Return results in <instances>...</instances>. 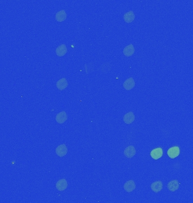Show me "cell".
Masks as SVG:
<instances>
[{
  "label": "cell",
  "instance_id": "obj_12",
  "mask_svg": "<svg viewBox=\"0 0 193 203\" xmlns=\"http://www.w3.org/2000/svg\"><path fill=\"white\" fill-rule=\"evenodd\" d=\"M67 52V48L64 44H62L58 46L56 50V53L58 56H64Z\"/></svg>",
  "mask_w": 193,
  "mask_h": 203
},
{
  "label": "cell",
  "instance_id": "obj_1",
  "mask_svg": "<svg viewBox=\"0 0 193 203\" xmlns=\"http://www.w3.org/2000/svg\"><path fill=\"white\" fill-rule=\"evenodd\" d=\"M56 155L59 157H63L67 155L68 152V149L65 144H62L58 146L56 148Z\"/></svg>",
  "mask_w": 193,
  "mask_h": 203
},
{
  "label": "cell",
  "instance_id": "obj_7",
  "mask_svg": "<svg viewBox=\"0 0 193 203\" xmlns=\"http://www.w3.org/2000/svg\"><path fill=\"white\" fill-rule=\"evenodd\" d=\"M179 187H180V183L176 179L170 181L167 184V188L171 192L177 191L179 188Z\"/></svg>",
  "mask_w": 193,
  "mask_h": 203
},
{
  "label": "cell",
  "instance_id": "obj_11",
  "mask_svg": "<svg viewBox=\"0 0 193 203\" xmlns=\"http://www.w3.org/2000/svg\"><path fill=\"white\" fill-rule=\"evenodd\" d=\"M67 115L65 111H62L58 113L56 116V121L59 123H64V122L67 120Z\"/></svg>",
  "mask_w": 193,
  "mask_h": 203
},
{
  "label": "cell",
  "instance_id": "obj_10",
  "mask_svg": "<svg viewBox=\"0 0 193 203\" xmlns=\"http://www.w3.org/2000/svg\"><path fill=\"white\" fill-rule=\"evenodd\" d=\"M135 120V116L133 112H129L123 117V121L126 124H130Z\"/></svg>",
  "mask_w": 193,
  "mask_h": 203
},
{
  "label": "cell",
  "instance_id": "obj_8",
  "mask_svg": "<svg viewBox=\"0 0 193 203\" xmlns=\"http://www.w3.org/2000/svg\"><path fill=\"white\" fill-rule=\"evenodd\" d=\"M135 86V81L132 77H130L125 81L123 83V86L125 90H130Z\"/></svg>",
  "mask_w": 193,
  "mask_h": 203
},
{
  "label": "cell",
  "instance_id": "obj_6",
  "mask_svg": "<svg viewBox=\"0 0 193 203\" xmlns=\"http://www.w3.org/2000/svg\"><path fill=\"white\" fill-rule=\"evenodd\" d=\"M136 187V185L133 180H129L126 183H125L124 185V189L125 191L127 192H133V191L135 190Z\"/></svg>",
  "mask_w": 193,
  "mask_h": 203
},
{
  "label": "cell",
  "instance_id": "obj_4",
  "mask_svg": "<svg viewBox=\"0 0 193 203\" xmlns=\"http://www.w3.org/2000/svg\"><path fill=\"white\" fill-rule=\"evenodd\" d=\"M150 187L153 192L155 193H158L163 189V184L161 181H157L152 183Z\"/></svg>",
  "mask_w": 193,
  "mask_h": 203
},
{
  "label": "cell",
  "instance_id": "obj_9",
  "mask_svg": "<svg viewBox=\"0 0 193 203\" xmlns=\"http://www.w3.org/2000/svg\"><path fill=\"white\" fill-rule=\"evenodd\" d=\"M67 186H68V183L66 179H60L56 183V189L58 191H64L67 188Z\"/></svg>",
  "mask_w": 193,
  "mask_h": 203
},
{
  "label": "cell",
  "instance_id": "obj_2",
  "mask_svg": "<svg viewBox=\"0 0 193 203\" xmlns=\"http://www.w3.org/2000/svg\"><path fill=\"white\" fill-rule=\"evenodd\" d=\"M180 153V148L177 146H174L173 147L170 148L167 151V154L171 159H174L179 156Z\"/></svg>",
  "mask_w": 193,
  "mask_h": 203
},
{
  "label": "cell",
  "instance_id": "obj_13",
  "mask_svg": "<svg viewBox=\"0 0 193 203\" xmlns=\"http://www.w3.org/2000/svg\"><path fill=\"white\" fill-rule=\"evenodd\" d=\"M134 52H135V49L134 48V46L132 44H130L128 46H125L123 50L124 55L126 56H133Z\"/></svg>",
  "mask_w": 193,
  "mask_h": 203
},
{
  "label": "cell",
  "instance_id": "obj_3",
  "mask_svg": "<svg viewBox=\"0 0 193 203\" xmlns=\"http://www.w3.org/2000/svg\"><path fill=\"white\" fill-rule=\"evenodd\" d=\"M163 154V150L161 148H157L153 150L150 152L151 157L153 159L157 160L160 159L162 157Z\"/></svg>",
  "mask_w": 193,
  "mask_h": 203
},
{
  "label": "cell",
  "instance_id": "obj_15",
  "mask_svg": "<svg viewBox=\"0 0 193 203\" xmlns=\"http://www.w3.org/2000/svg\"><path fill=\"white\" fill-rule=\"evenodd\" d=\"M135 19V15L132 11H129L126 12L124 15V20L127 23H130L132 22Z\"/></svg>",
  "mask_w": 193,
  "mask_h": 203
},
{
  "label": "cell",
  "instance_id": "obj_5",
  "mask_svg": "<svg viewBox=\"0 0 193 203\" xmlns=\"http://www.w3.org/2000/svg\"><path fill=\"white\" fill-rule=\"evenodd\" d=\"M136 154V150L133 146H129L124 151V154L127 158H132Z\"/></svg>",
  "mask_w": 193,
  "mask_h": 203
},
{
  "label": "cell",
  "instance_id": "obj_14",
  "mask_svg": "<svg viewBox=\"0 0 193 203\" xmlns=\"http://www.w3.org/2000/svg\"><path fill=\"white\" fill-rule=\"evenodd\" d=\"M56 85L59 90H63L68 86V82L65 78H62L56 82Z\"/></svg>",
  "mask_w": 193,
  "mask_h": 203
},
{
  "label": "cell",
  "instance_id": "obj_16",
  "mask_svg": "<svg viewBox=\"0 0 193 203\" xmlns=\"http://www.w3.org/2000/svg\"><path fill=\"white\" fill-rule=\"evenodd\" d=\"M67 18V14L64 10H62L56 14V19L59 22H62Z\"/></svg>",
  "mask_w": 193,
  "mask_h": 203
}]
</instances>
